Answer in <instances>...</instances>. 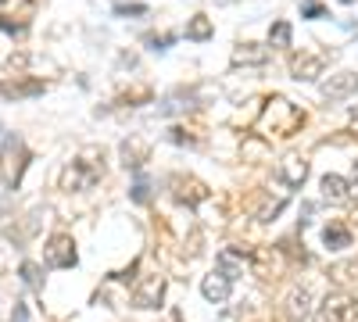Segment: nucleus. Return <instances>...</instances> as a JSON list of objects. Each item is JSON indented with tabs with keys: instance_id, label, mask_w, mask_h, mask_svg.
<instances>
[{
	"instance_id": "obj_12",
	"label": "nucleus",
	"mask_w": 358,
	"mask_h": 322,
	"mask_svg": "<svg viewBox=\"0 0 358 322\" xmlns=\"http://www.w3.org/2000/svg\"><path fill=\"white\" fill-rule=\"evenodd\" d=\"M319 190H322L326 200H334V204H348V200H351V186H348L344 175H322Z\"/></svg>"
},
{
	"instance_id": "obj_23",
	"label": "nucleus",
	"mask_w": 358,
	"mask_h": 322,
	"mask_svg": "<svg viewBox=\"0 0 358 322\" xmlns=\"http://www.w3.org/2000/svg\"><path fill=\"white\" fill-rule=\"evenodd\" d=\"M143 40H147V47H151V50H169V43H172V36H155V33L143 36Z\"/></svg>"
},
{
	"instance_id": "obj_15",
	"label": "nucleus",
	"mask_w": 358,
	"mask_h": 322,
	"mask_svg": "<svg viewBox=\"0 0 358 322\" xmlns=\"http://www.w3.org/2000/svg\"><path fill=\"white\" fill-rule=\"evenodd\" d=\"M172 186H176L172 197H176V200H187V204H197V200L208 197V190H204L197 180L190 183V180H183V175H172Z\"/></svg>"
},
{
	"instance_id": "obj_21",
	"label": "nucleus",
	"mask_w": 358,
	"mask_h": 322,
	"mask_svg": "<svg viewBox=\"0 0 358 322\" xmlns=\"http://www.w3.org/2000/svg\"><path fill=\"white\" fill-rule=\"evenodd\" d=\"M129 197H133L136 204H147V200H151V186H147V180H143V175H136V183H133Z\"/></svg>"
},
{
	"instance_id": "obj_25",
	"label": "nucleus",
	"mask_w": 358,
	"mask_h": 322,
	"mask_svg": "<svg viewBox=\"0 0 358 322\" xmlns=\"http://www.w3.org/2000/svg\"><path fill=\"white\" fill-rule=\"evenodd\" d=\"M348 186H351V200H358V161H355V168L348 175Z\"/></svg>"
},
{
	"instance_id": "obj_2",
	"label": "nucleus",
	"mask_w": 358,
	"mask_h": 322,
	"mask_svg": "<svg viewBox=\"0 0 358 322\" xmlns=\"http://www.w3.org/2000/svg\"><path fill=\"white\" fill-rule=\"evenodd\" d=\"M104 180V151L101 147H86L79 151L65 172H62V190L69 193H86V190H94L97 183Z\"/></svg>"
},
{
	"instance_id": "obj_24",
	"label": "nucleus",
	"mask_w": 358,
	"mask_h": 322,
	"mask_svg": "<svg viewBox=\"0 0 358 322\" xmlns=\"http://www.w3.org/2000/svg\"><path fill=\"white\" fill-rule=\"evenodd\" d=\"M115 11H118V15H147V8H143V4H118Z\"/></svg>"
},
{
	"instance_id": "obj_4",
	"label": "nucleus",
	"mask_w": 358,
	"mask_h": 322,
	"mask_svg": "<svg viewBox=\"0 0 358 322\" xmlns=\"http://www.w3.org/2000/svg\"><path fill=\"white\" fill-rule=\"evenodd\" d=\"M165 301V276L155 272V276H143L136 286H133V305L136 308H158Z\"/></svg>"
},
{
	"instance_id": "obj_1",
	"label": "nucleus",
	"mask_w": 358,
	"mask_h": 322,
	"mask_svg": "<svg viewBox=\"0 0 358 322\" xmlns=\"http://www.w3.org/2000/svg\"><path fill=\"white\" fill-rule=\"evenodd\" d=\"M301 126H305V111L297 108L294 101H287V97H268L265 101V111L258 115V122H255V129L265 140H273V136L276 140H287Z\"/></svg>"
},
{
	"instance_id": "obj_19",
	"label": "nucleus",
	"mask_w": 358,
	"mask_h": 322,
	"mask_svg": "<svg viewBox=\"0 0 358 322\" xmlns=\"http://www.w3.org/2000/svg\"><path fill=\"white\" fill-rule=\"evenodd\" d=\"M268 43H273V47H290V25L276 22L273 29H268Z\"/></svg>"
},
{
	"instance_id": "obj_3",
	"label": "nucleus",
	"mask_w": 358,
	"mask_h": 322,
	"mask_svg": "<svg viewBox=\"0 0 358 322\" xmlns=\"http://www.w3.org/2000/svg\"><path fill=\"white\" fill-rule=\"evenodd\" d=\"M315 322H358V298L351 294H330L322 298Z\"/></svg>"
},
{
	"instance_id": "obj_22",
	"label": "nucleus",
	"mask_w": 358,
	"mask_h": 322,
	"mask_svg": "<svg viewBox=\"0 0 358 322\" xmlns=\"http://www.w3.org/2000/svg\"><path fill=\"white\" fill-rule=\"evenodd\" d=\"M301 15H305V18H322V4H319V0H305Z\"/></svg>"
},
{
	"instance_id": "obj_16",
	"label": "nucleus",
	"mask_w": 358,
	"mask_h": 322,
	"mask_svg": "<svg viewBox=\"0 0 358 322\" xmlns=\"http://www.w3.org/2000/svg\"><path fill=\"white\" fill-rule=\"evenodd\" d=\"M268 61V50L262 43H241L233 50V65H265Z\"/></svg>"
},
{
	"instance_id": "obj_5",
	"label": "nucleus",
	"mask_w": 358,
	"mask_h": 322,
	"mask_svg": "<svg viewBox=\"0 0 358 322\" xmlns=\"http://www.w3.org/2000/svg\"><path fill=\"white\" fill-rule=\"evenodd\" d=\"M43 261H47L50 269H72L76 261H79L72 237H50L47 247H43Z\"/></svg>"
},
{
	"instance_id": "obj_13",
	"label": "nucleus",
	"mask_w": 358,
	"mask_h": 322,
	"mask_svg": "<svg viewBox=\"0 0 358 322\" xmlns=\"http://www.w3.org/2000/svg\"><path fill=\"white\" fill-rule=\"evenodd\" d=\"M215 269H219V272H226V276H229V279L236 283V279L244 276V269H248V258H244L241 251L226 247V251H222V254L215 258Z\"/></svg>"
},
{
	"instance_id": "obj_11",
	"label": "nucleus",
	"mask_w": 358,
	"mask_h": 322,
	"mask_svg": "<svg viewBox=\"0 0 358 322\" xmlns=\"http://www.w3.org/2000/svg\"><path fill=\"white\" fill-rule=\"evenodd\" d=\"M201 294L212 301V305H222V301H229V294H233V279H229L226 272L212 269V272L204 276V283H201Z\"/></svg>"
},
{
	"instance_id": "obj_9",
	"label": "nucleus",
	"mask_w": 358,
	"mask_h": 322,
	"mask_svg": "<svg viewBox=\"0 0 358 322\" xmlns=\"http://www.w3.org/2000/svg\"><path fill=\"white\" fill-rule=\"evenodd\" d=\"M355 244V229L341 219H330V226H322V247L326 251H348Z\"/></svg>"
},
{
	"instance_id": "obj_6",
	"label": "nucleus",
	"mask_w": 358,
	"mask_h": 322,
	"mask_svg": "<svg viewBox=\"0 0 358 322\" xmlns=\"http://www.w3.org/2000/svg\"><path fill=\"white\" fill-rule=\"evenodd\" d=\"M25 147H22V140L18 136H8V147H4V183L15 190L18 180H22V172H25Z\"/></svg>"
},
{
	"instance_id": "obj_17",
	"label": "nucleus",
	"mask_w": 358,
	"mask_h": 322,
	"mask_svg": "<svg viewBox=\"0 0 358 322\" xmlns=\"http://www.w3.org/2000/svg\"><path fill=\"white\" fill-rule=\"evenodd\" d=\"M0 94L4 97H36V94H43V82H4L0 86Z\"/></svg>"
},
{
	"instance_id": "obj_8",
	"label": "nucleus",
	"mask_w": 358,
	"mask_h": 322,
	"mask_svg": "<svg viewBox=\"0 0 358 322\" xmlns=\"http://www.w3.org/2000/svg\"><path fill=\"white\" fill-rule=\"evenodd\" d=\"M276 180H280L283 186L297 190V186L308 180V161H305L301 154H287V158H280V165H276Z\"/></svg>"
},
{
	"instance_id": "obj_7",
	"label": "nucleus",
	"mask_w": 358,
	"mask_h": 322,
	"mask_svg": "<svg viewBox=\"0 0 358 322\" xmlns=\"http://www.w3.org/2000/svg\"><path fill=\"white\" fill-rule=\"evenodd\" d=\"M326 61H330V54H297L290 61V75L297 82H315L326 68Z\"/></svg>"
},
{
	"instance_id": "obj_18",
	"label": "nucleus",
	"mask_w": 358,
	"mask_h": 322,
	"mask_svg": "<svg viewBox=\"0 0 358 322\" xmlns=\"http://www.w3.org/2000/svg\"><path fill=\"white\" fill-rule=\"evenodd\" d=\"M208 36H212V22H208L204 15H197V18L187 25V40H197V43H201V40H208Z\"/></svg>"
},
{
	"instance_id": "obj_26",
	"label": "nucleus",
	"mask_w": 358,
	"mask_h": 322,
	"mask_svg": "<svg viewBox=\"0 0 358 322\" xmlns=\"http://www.w3.org/2000/svg\"><path fill=\"white\" fill-rule=\"evenodd\" d=\"M348 126H351V133H358V104H355L351 115H348Z\"/></svg>"
},
{
	"instance_id": "obj_14",
	"label": "nucleus",
	"mask_w": 358,
	"mask_h": 322,
	"mask_svg": "<svg viewBox=\"0 0 358 322\" xmlns=\"http://www.w3.org/2000/svg\"><path fill=\"white\" fill-rule=\"evenodd\" d=\"M308 305H312V290L308 286H294L290 294H287V315H290V322H301L308 315Z\"/></svg>"
},
{
	"instance_id": "obj_20",
	"label": "nucleus",
	"mask_w": 358,
	"mask_h": 322,
	"mask_svg": "<svg viewBox=\"0 0 358 322\" xmlns=\"http://www.w3.org/2000/svg\"><path fill=\"white\" fill-rule=\"evenodd\" d=\"M22 279H25V286H29V290H43V279H40V269L33 265V261H25V265H22Z\"/></svg>"
},
{
	"instance_id": "obj_10",
	"label": "nucleus",
	"mask_w": 358,
	"mask_h": 322,
	"mask_svg": "<svg viewBox=\"0 0 358 322\" xmlns=\"http://www.w3.org/2000/svg\"><path fill=\"white\" fill-rule=\"evenodd\" d=\"M351 94H358V75L355 72H337L322 82V97L326 101H348Z\"/></svg>"
}]
</instances>
